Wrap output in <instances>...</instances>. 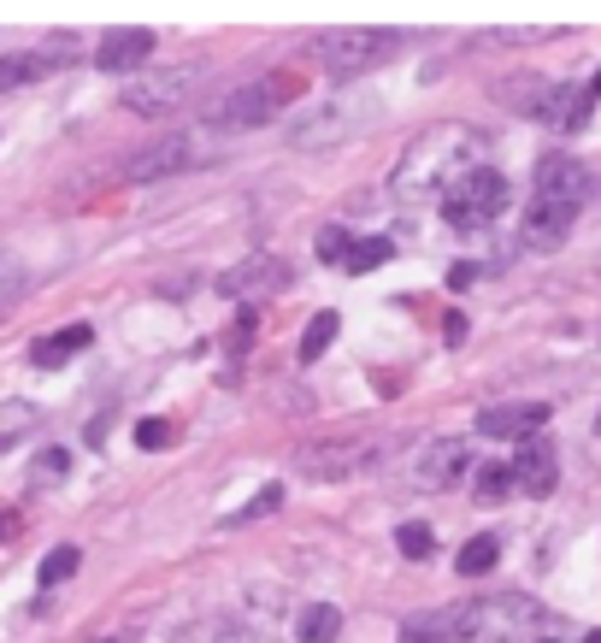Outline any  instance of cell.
<instances>
[{"label":"cell","instance_id":"29","mask_svg":"<svg viewBox=\"0 0 601 643\" xmlns=\"http://www.w3.org/2000/svg\"><path fill=\"white\" fill-rule=\"evenodd\" d=\"M313 248H319V260H331V266H348V248H354V243H348V236H342L336 225H324Z\"/></svg>","mask_w":601,"mask_h":643},{"label":"cell","instance_id":"4","mask_svg":"<svg viewBox=\"0 0 601 643\" xmlns=\"http://www.w3.org/2000/svg\"><path fill=\"white\" fill-rule=\"evenodd\" d=\"M401 42V30H366V24H336V30H319L313 36V60L324 65L331 77H359L372 65H384Z\"/></svg>","mask_w":601,"mask_h":643},{"label":"cell","instance_id":"11","mask_svg":"<svg viewBox=\"0 0 601 643\" xmlns=\"http://www.w3.org/2000/svg\"><path fill=\"white\" fill-rule=\"evenodd\" d=\"M377 454H384V443H348V437H336V443H307L296 454V467L324 484H336V479H354L359 467H372Z\"/></svg>","mask_w":601,"mask_h":643},{"label":"cell","instance_id":"28","mask_svg":"<svg viewBox=\"0 0 601 643\" xmlns=\"http://www.w3.org/2000/svg\"><path fill=\"white\" fill-rule=\"evenodd\" d=\"M555 30L548 24H507V30H490V42H507V47H530V42H548Z\"/></svg>","mask_w":601,"mask_h":643},{"label":"cell","instance_id":"27","mask_svg":"<svg viewBox=\"0 0 601 643\" xmlns=\"http://www.w3.org/2000/svg\"><path fill=\"white\" fill-rule=\"evenodd\" d=\"M395 549H401L407 561H431L437 537H431V526H401V532H395Z\"/></svg>","mask_w":601,"mask_h":643},{"label":"cell","instance_id":"14","mask_svg":"<svg viewBox=\"0 0 601 643\" xmlns=\"http://www.w3.org/2000/svg\"><path fill=\"white\" fill-rule=\"evenodd\" d=\"M148 54H153V30L118 24V30H107V36H100L95 65H100V72H148Z\"/></svg>","mask_w":601,"mask_h":643},{"label":"cell","instance_id":"20","mask_svg":"<svg viewBox=\"0 0 601 643\" xmlns=\"http://www.w3.org/2000/svg\"><path fill=\"white\" fill-rule=\"evenodd\" d=\"M296 637L301 643H336L342 637V614L331 602H313V608H301V620H296Z\"/></svg>","mask_w":601,"mask_h":643},{"label":"cell","instance_id":"2","mask_svg":"<svg viewBox=\"0 0 601 643\" xmlns=\"http://www.w3.org/2000/svg\"><path fill=\"white\" fill-rule=\"evenodd\" d=\"M590 172H583L578 154H543L537 160V190H530L525 213H519V243L530 254H548L572 236L583 201H590Z\"/></svg>","mask_w":601,"mask_h":643},{"label":"cell","instance_id":"30","mask_svg":"<svg viewBox=\"0 0 601 643\" xmlns=\"http://www.w3.org/2000/svg\"><path fill=\"white\" fill-rule=\"evenodd\" d=\"M507 484H513V467H484V472H477V496H484V502H502Z\"/></svg>","mask_w":601,"mask_h":643},{"label":"cell","instance_id":"17","mask_svg":"<svg viewBox=\"0 0 601 643\" xmlns=\"http://www.w3.org/2000/svg\"><path fill=\"white\" fill-rule=\"evenodd\" d=\"M495 561H502V537H495V532L466 537V544H460V555H454L460 579H484V572H495Z\"/></svg>","mask_w":601,"mask_h":643},{"label":"cell","instance_id":"39","mask_svg":"<svg viewBox=\"0 0 601 643\" xmlns=\"http://www.w3.org/2000/svg\"><path fill=\"white\" fill-rule=\"evenodd\" d=\"M583 643H601V632H590V637H583Z\"/></svg>","mask_w":601,"mask_h":643},{"label":"cell","instance_id":"9","mask_svg":"<svg viewBox=\"0 0 601 643\" xmlns=\"http://www.w3.org/2000/svg\"><path fill=\"white\" fill-rule=\"evenodd\" d=\"M213 148L201 137H189V130H178V137H160L148 148H136V154L125 160V178L130 183H160V178H178V172H195V165H207Z\"/></svg>","mask_w":601,"mask_h":643},{"label":"cell","instance_id":"26","mask_svg":"<svg viewBox=\"0 0 601 643\" xmlns=\"http://www.w3.org/2000/svg\"><path fill=\"white\" fill-rule=\"evenodd\" d=\"M77 561H83V555H77L72 544H60V549H47V555H42V572H36V579H42V590H54V585H65V579H72V572H77Z\"/></svg>","mask_w":601,"mask_h":643},{"label":"cell","instance_id":"24","mask_svg":"<svg viewBox=\"0 0 601 643\" xmlns=\"http://www.w3.org/2000/svg\"><path fill=\"white\" fill-rule=\"evenodd\" d=\"M336 325H342V319H336V313H319V319H313V325H307V331H301V349H296V361H301V366H313V361H319V354H324V349H331V336H336Z\"/></svg>","mask_w":601,"mask_h":643},{"label":"cell","instance_id":"3","mask_svg":"<svg viewBox=\"0 0 601 643\" xmlns=\"http://www.w3.org/2000/svg\"><path fill=\"white\" fill-rule=\"evenodd\" d=\"M537 625H560L543 602L519 597V590H495V597H477L466 608H454V637L460 643H513Z\"/></svg>","mask_w":601,"mask_h":643},{"label":"cell","instance_id":"6","mask_svg":"<svg viewBox=\"0 0 601 643\" xmlns=\"http://www.w3.org/2000/svg\"><path fill=\"white\" fill-rule=\"evenodd\" d=\"M289 95H296V77H254V83H236L230 95H218L213 107H207V125H213V130H254V125H271Z\"/></svg>","mask_w":601,"mask_h":643},{"label":"cell","instance_id":"7","mask_svg":"<svg viewBox=\"0 0 601 643\" xmlns=\"http://www.w3.org/2000/svg\"><path fill=\"white\" fill-rule=\"evenodd\" d=\"M377 107L372 100H324V107H307L296 125H289V148L313 154V148H336L342 137H354Z\"/></svg>","mask_w":601,"mask_h":643},{"label":"cell","instance_id":"33","mask_svg":"<svg viewBox=\"0 0 601 643\" xmlns=\"http://www.w3.org/2000/svg\"><path fill=\"white\" fill-rule=\"evenodd\" d=\"M401 643H442V625H431V620H407V625H401Z\"/></svg>","mask_w":601,"mask_h":643},{"label":"cell","instance_id":"1","mask_svg":"<svg viewBox=\"0 0 601 643\" xmlns=\"http://www.w3.org/2000/svg\"><path fill=\"white\" fill-rule=\"evenodd\" d=\"M484 148L490 142L477 137L472 125H431V130H419V137L401 148V160H395L389 195H401V201L449 195L460 178H472L477 165H484Z\"/></svg>","mask_w":601,"mask_h":643},{"label":"cell","instance_id":"22","mask_svg":"<svg viewBox=\"0 0 601 643\" xmlns=\"http://www.w3.org/2000/svg\"><path fill=\"white\" fill-rule=\"evenodd\" d=\"M24 290H30V266L19 260V254H0V319L19 308Z\"/></svg>","mask_w":601,"mask_h":643},{"label":"cell","instance_id":"8","mask_svg":"<svg viewBox=\"0 0 601 643\" xmlns=\"http://www.w3.org/2000/svg\"><path fill=\"white\" fill-rule=\"evenodd\" d=\"M507 207V178L495 172V165H477L472 178H460L449 201H442V218L460 231H477V225H490V218H502Z\"/></svg>","mask_w":601,"mask_h":643},{"label":"cell","instance_id":"13","mask_svg":"<svg viewBox=\"0 0 601 643\" xmlns=\"http://www.w3.org/2000/svg\"><path fill=\"white\" fill-rule=\"evenodd\" d=\"M513 484L525 490V496H548V490L560 484V454L555 443L537 431V437H525L519 449H513Z\"/></svg>","mask_w":601,"mask_h":643},{"label":"cell","instance_id":"25","mask_svg":"<svg viewBox=\"0 0 601 643\" xmlns=\"http://www.w3.org/2000/svg\"><path fill=\"white\" fill-rule=\"evenodd\" d=\"M278 507H283V484H260V496L236 507V514L225 519V532H230V526H248V519H266V514H278Z\"/></svg>","mask_w":601,"mask_h":643},{"label":"cell","instance_id":"15","mask_svg":"<svg viewBox=\"0 0 601 643\" xmlns=\"http://www.w3.org/2000/svg\"><path fill=\"white\" fill-rule=\"evenodd\" d=\"M548 426V401H502V408L477 414V437H537Z\"/></svg>","mask_w":601,"mask_h":643},{"label":"cell","instance_id":"5","mask_svg":"<svg viewBox=\"0 0 601 643\" xmlns=\"http://www.w3.org/2000/svg\"><path fill=\"white\" fill-rule=\"evenodd\" d=\"M201 83H207V65H148V72H136L125 83L118 107L136 118H160V112H178Z\"/></svg>","mask_w":601,"mask_h":643},{"label":"cell","instance_id":"23","mask_svg":"<svg viewBox=\"0 0 601 643\" xmlns=\"http://www.w3.org/2000/svg\"><path fill=\"white\" fill-rule=\"evenodd\" d=\"M389 260H395L389 236H359V243L348 248V266H342V272H377V266H389Z\"/></svg>","mask_w":601,"mask_h":643},{"label":"cell","instance_id":"35","mask_svg":"<svg viewBox=\"0 0 601 643\" xmlns=\"http://www.w3.org/2000/svg\"><path fill=\"white\" fill-rule=\"evenodd\" d=\"M12 537H19V519H12V514H0V544H12Z\"/></svg>","mask_w":601,"mask_h":643},{"label":"cell","instance_id":"16","mask_svg":"<svg viewBox=\"0 0 601 643\" xmlns=\"http://www.w3.org/2000/svg\"><path fill=\"white\" fill-rule=\"evenodd\" d=\"M89 343H95V331H89V325H65V331H54V336H42V343L30 349V361H36L42 372H54V366L72 361V354H83Z\"/></svg>","mask_w":601,"mask_h":643},{"label":"cell","instance_id":"31","mask_svg":"<svg viewBox=\"0 0 601 643\" xmlns=\"http://www.w3.org/2000/svg\"><path fill=\"white\" fill-rule=\"evenodd\" d=\"M65 449H47V454H36V484H54V479H65Z\"/></svg>","mask_w":601,"mask_h":643},{"label":"cell","instance_id":"36","mask_svg":"<svg viewBox=\"0 0 601 643\" xmlns=\"http://www.w3.org/2000/svg\"><path fill=\"white\" fill-rule=\"evenodd\" d=\"M100 643H136V632H118V637H100Z\"/></svg>","mask_w":601,"mask_h":643},{"label":"cell","instance_id":"12","mask_svg":"<svg viewBox=\"0 0 601 643\" xmlns=\"http://www.w3.org/2000/svg\"><path fill=\"white\" fill-rule=\"evenodd\" d=\"M472 472V443L466 437H437L419 449V484L425 490H454Z\"/></svg>","mask_w":601,"mask_h":643},{"label":"cell","instance_id":"34","mask_svg":"<svg viewBox=\"0 0 601 643\" xmlns=\"http://www.w3.org/2000/svg\"><path fill=\"white\" fill-rule=\"evenodd\" d=\"M477 266H449V290H472Z\"/></svg>","mask_w":601,"mask_h":643},{"label":"cell","instance_id":"38","mask_svg":"<svg viewBox=\"0 0 601 643\" xmlns=\"http://www.w3.org/2000/svg\"><path fill=\"white\" fill-rule=\"evenodd\" d=\"M530 643H560V637H530Z\"/></svg>","mask_w":601,"mask_h":643},{"label":"cell","instance_id":"18","mask_svg":"<svg viewBox=\"0 0 601 643\" xmlns=\"http://www.w3.org/2000/svg\"><path fill=\"white\" fill-rule=\"evenodd\" d=\"M590 107H595L590 89H555V100L543 107V118L548 125H560V130H583L590 125Z\"/></svg>","mask_w":601,"mask_h":643},{"label":"cell","instance_id":"37","mask_svg":"<svg viewBox=\"0 0 601 643\" xmlns=\"http://www.w3.org/2000/svg\"><path fill=\"white\" fill-rule=\"evenodd\" d=\"M590 95H595V100H601V77H595V83H590Z\"/></svg>","mask_w":601,"mask_h":643},{"label":"cell","instance_id":"19","mask_svg":"<svg viewBox=\"0 0 601 643\" xmlns=\"http://www.w3.org/2000/svg\"><path fill=\"white\" fill-rule=\"evenodd\" d=\"M60 65L65 60H54V54H7V60H0V89H24V83L60 72Z\"/></svg>","mask_w":601,"mask_h":643},{"label":"cell","instance_id":"10","mask_svg":"<svg viewBox=\"0 0 601 643\" xmlns=\"http://www.w3.org/2000/svg\"><path fill=\"white\" fill-rule=\"evenodd\" d=\"M296 283V266L283 260V254H248L243 266H230L225 278H218V290H225L230 301H243V308H254V301L278 296Z\"/></svg>","mask_w":601,"mask_h":643},{"label":"cell","instance_id":"32","mask_svg":"<svg viewBox=\"0 0 601 643\" xmlns=\"http://www.w3.org/2000/svg\"><path fill=\"white\" fill-rule=\"evenodd\" d=\"M136 443H142V449H165L171 443V426H165V419H142V426H136Z\"/></svg>","mask_w":601,"mask_h":643},{"label":"cell","instance_id":"21","mask_svg":"<svg viewBox=\"0 0 601 643\" xmlns=\"http://www.w3.org/2000/svg\"><path fill=\"white\" fill-rule=\"evenodd\" d=\"M36 408H30V401H0V454L7 449H19V437H30L36 431Z\"/></svg>","mask_w":601,"mask_h":643}]
</instances>
